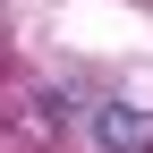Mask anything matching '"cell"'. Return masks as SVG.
Returning <instances> with one entry per match:
<instances>
[{
    "label": "cell",
    "mask_w": 153,
    "mask_h": 153,
    "mask_svg": "<svg viewBox=\"0 0 153 153\" xmlns=\"http://www.w3.org/2000/svg\"><path fill=\"white\" fill-rule=\"evenodd\" d=\"M85 136L102 153H153V102H94Z\"/></svg>",
    "instance_id": "1"
}]
</instances>
